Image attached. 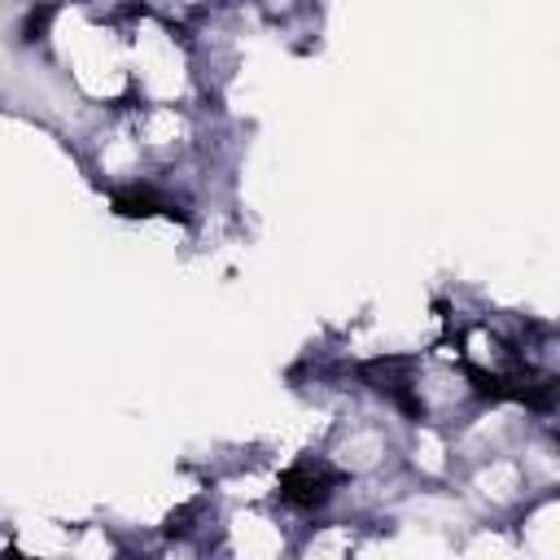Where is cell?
Wrapping results in <instances>:
<instances>
[{"label": "cell", "mask_w": 560, "mask_h": 560, "mask_svg": "<svg viewBox=\"0 0 560 560\" xmlns=\"http://www.w3.org/2000/svg\"><path fill=\"white\" fill-rule=\"evenodd\" d=\"M0 560H31V556H22V551H4Z\"/></svg>", "instance_id": "obj_5"}, {"label": "cell", "mask_w": 560, "mask_h": 560, "mask_svg": "<svg viewBox=\"0 0 560 560\" xmlns=\"http://www.w3.org/2000/svg\"><path fill=\"white\" fill-rule=\"evenodd\" d=\"M57 18V9H39V13H26V22H22V39L31 44V39H39L44 35V26Z\"/></svg>", "instance_id": "obj_4"}, {"label": "cell", "mask_w": 560, "mask_h": 560, "mask_svg": "<svg viewBox=\"0 0 560 560\" xmlns=\"http://www.w3.org/2000/svg\"><path fill=\"white\" fill-rule=\"evenodd\" d=\"M363 381H368L376 394H385L402 416L424 420V402H420L416 381H411V359H402V354L372 359V363H363Z\"/></svg>", "instance_id": "obj_2"}, {"label": "cell", "mask_w": 560, "mask_h": 560, "mask_svg": "<svg viewBox=\"0 0 560 560\" xmlns=\"http://www.w3.org/2000/svg\"><path fill=\"white\" fill-rule=\"evenodd\" d=\"M346 481V472H337V468H328V464H293V468H284L280 472V499L289 503V508H302V512H315V508H324L328 499H332V490Z\"/></svg>", "instance_id": "obj_1"}, {"label": "cell", "mask_w": 560, "mask_h": 560, "mask_svg": "<svg viewBox=\"0 0 560 560\" xmlns=\"http://www.w3.org/2000/svg\"><path fill=\"white\" fill-rule=\"evenodd\" d=\"M114 214H122V219H153V214H166V219L188 223L184 201H175L166 188H158V184H149V179L122 184V188L114 192Z\"/></svg>", "instance_id": "obj_3"}]
</instances>
